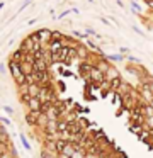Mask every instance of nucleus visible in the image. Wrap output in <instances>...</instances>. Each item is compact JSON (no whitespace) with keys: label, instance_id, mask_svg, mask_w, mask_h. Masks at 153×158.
<instances>
[{"label":"nucleus","instance_id":"obj_1","mask_svg":"<svg viewBox=\"0 0 153 158\" xmlns=\"http://www.w3.org/2000/svg\"><path fill=\"white\" fill-rule=\"evenodd\" d=\"M9 66H10V73H12L14 80H15L19 85H24V83H27V82H26V75H24L22 70H20V63L12 61V60H10Z\"/></svg>","mask_w":153,"mask_h":158},{"label":"nucleus","instance_id":"obj_2","mask_svg":"<svg viewBox=\"0 0 153 158\" xmlns=\"http://www.w3.org/2000/svg\"><path fill=\"white\" fill-rule=\"evenodd\" d=\"M104 80H105V73L102 72L99 66H94V68L90 70V75H88V82L94 83L95 89H97V87L100 85V82H104Z\"/></svg>","mask_w":153,"mask_h":158},{"label":"nucleus","instance_id":"obj_3","mask_svg":"<svg viewBox=\"0 0 153 158\" xmlns=\"http://www.w3.org/2000/svg\"><path fill=\"white\" fill-rule=\"evenodd\" d=\"M37 36H39L43 44H49V41L53 39V32H51L49 29H39V31H37Z\"/></svg>","mask_w":153,"mask_h":158},{"label":"nucleus","instance_id":"obj_4","mask_svg":"<svg viewBox=\"0 0 153 158\" xmlns=\"http://www.w3.org/2000/svg\"><path fill=\"white\" fill-rule=\"evenodd\" d=\"M41 114H43V110H29V112H27V116H26L27 123H29V124H36L37 121H39Z\"/></svg>","mask_w":153,"mask_h":158},{"label":"nucleus","instance_id":"obj_5","mask_svg":"<svg viewBox=\"0 0 153 158\" xmlns=\"http://www.w3.org/2000/svg\"><path fill=\"white\" fill-rule=\"evenodd\" d=\"M26 104H27V107H29L31 110H41V106H43V104H41V100L37 99V97H31Z\"/></svg>","mask_w":153,"mask_h":158},{"label":"nucleus","instance_id":"obj_6","mask_svg":"<svg viewBox=\"0 0 153 158\" xmlns=\"http://www.w3.org/2000/svg\"><path fill=\"white\" fill-rule=\"evenodd\" d=\"M20 70H22L24 75H29V73H32V72H34V63L22 61V63H20Z\"/></svg>","mask_w":153,"mask_h":158},{"label":"nucleus","instance_id":"obj_7","mask_svg":"<svg viewBox=\"0 0 153 158\" xmlns=\"http://www.w3.org/2000/svg\"><path fill=\"white\" fill-rule=\"evenodd\" d=\"M117 77H119V73L114 66H111V68L107 70V73H105V78L107 80H114V78H117Z\"/></svg>","mask_w":153,"mask_h":158},{"label":"nucleus","instance_id":"obj_8","mask_svg":"<svg viewBox=\"0 0 153 158\" xmlns=\"http://www.w3.org/2000/svg\"><path fill=\"white\" fill-rule=\"evenodd\" d=\"M20 139H22V143H24V146H26V148H27V150H29V143H27V141H26V138H24V136H22V138H20Z\"/></svg>","mask_w":153,"mask_h":158}]
</instances>
